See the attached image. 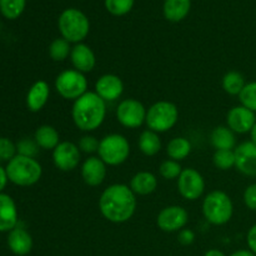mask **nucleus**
Here are the masks:
<instances>
[{
	"instance_id": "obj_1",
	"label": "nucleus",
	"mask_w": 256,
	"mask_h": 256,
	"mask_svg": "<svg viewBox=\"0 0 256 256\" xmlns=\"http://www.w3.org/2000/svg\"><path fill=\"white\" fill-rule=\"evenodd\" d=\"M136 195L125 184H112L102 192L99 210L102 216L114 224L129 222L136 210Z\"/></svg>"
},
{
	"instance_id": "obj_2",
	"label": "nucleus",
	"mask_w": 256,
	"mask_h": 256,
	"mask_svg": "<svg viewBox=\"0 0 256 256\" xmlns=\"http://www.w3.org/2000/svg\"><path fill=\"white\" fill-rule=\"evenodd\" d=\"M106 116V102L95 92H86L76 99L72 108V118L75 126L82 132L99 129Z\"/></svg>"
},
{
	"instance_id": "obj_3",
	"label": "nucleus",
	"mask_w": 256,
	"mask_h": 256,
	"mask_svg": "<svg viewBox=\"0 0 256 256\" xmlns=\"http://www.w3.org/2000/svg\"><path fill=\"white\" fill-rule=\"evenodd\" d=\"M5 170H6L9 182L18 186L35 185L42 175V168L38 160L19 154H16L10 162H8Z\"/></svg>"
},
{
	"instance_id": "obj_4",
	"label": "nucleus",
	"mask_w": 256,
	"mask_h": 256,
	"mask_svg": "<svg viewBox=\"0 0 256 256\" xmlns=\"http://www.w3.org/2000/svg\"><path fill=\"white\" fill-rule=\"evenodd\" d=\"M58 28L62 38L68 40L70 44H79L89 35L90 22L82 10L69 8L60 14Z\"/></svg>"
},
{
	"instance_id": "obj_5",
	"label": "nucleus",
	"mask_w": 256,
	"mask_h": 256,
	"mask_svg": "<svg viewBox=\"0 0 256 256\" xmlns=\"http://www.w3.org/2000/svg\"><path fill=\"white\" fill-rule=\"evenodd\" d=\"M202 214L212 225H225L232 220L234 204L229 195L222 190L210 192L202 202Z\"/></svg>"
},
{
	"instance_id": "obj_6",
	"label": "nucleus",
	"mask_w": 256,
	"mask_h": 256,
	"mask_svg": "<svg viewBox=\"0 0 256 256\" xmlns=\"http://www.w3.org/2000/svg\"><path fill=\"white\" fill-rule=\"evenodd\" d=\"M179 120V110L172 102H158L152 104L146 112L148 128L155 132H165L175 126Z\"/></svg>"
},
{
	"instance_id": "obj_7",
	"label": "nucleus",
	"mask_w": 256,
	"mask_h": 256,
	"mask_svg": "<svg viewBox=\"0 0 256 256\" xmlns=\"http://www.w3.org/2000/svg\"><path fill=\"white\" fill-rule=\"evenodd\" d=\"M99 158L109 166H118L128 160L130 155V144L122 134H109L100 140Z\"/></svg>"
},
{
	"instance_id": "obj_8",
	"label": "nucleus",
	"mask_w": 256,
	"mask_h": 256,
	"mask_svg": "<svg viewBox=\"0 0 256 256\" xmlns=\"http://www.w3.org/2000/svg\"><path fill=\"white\" fill-rule=\"evenodd\" d=\"M55 89L62 98L75 102L88 92V79L75 69L64 70L55 79Z\"/></svg>"
},
{
	"instance_id": "obj_9",
	"label": "nucleus",
	"mask_w": 256,
	"mask_h": 256,
	"mask_svg": "<svg viewBox=\"0 0 256 256\" xmlns=\"http://www.w3.org/2000/svg\"><path fill=\"white\" fill-rule=\"evenodd\" d=\"M178 192L189 202H195L205 192V180L198 170L192 168L182 169V174L178 178Z\"/></svg>"
},
{
	"instance_id": "obj_10",
	"label": "nucleus",
	"mask_w": 256,
	"mask_h": 256,
	"mask_svg": "<svg viewBox=\"0 0 256 256\" xmlns=\"http://www.w3.org/2000/svg\"><path fill=\"white\" fill-rule=\"evenodd\" d=\"M146 112L148 110L139 100L125 99L118 105L116 119L122 126L136 129L145 122Z\"/></svg>"
},
{
	"instance_id": "obj_11",
	"label": "nucleus",
	"mask_w": 256,
	"mask_h": 256,
	"mask_svg": "<svg viewBox=\"0 0 256 256\" xmlns=\"http://www.w3.org/2000/svg\"><path fill=\"white\" fill-rule=\"evenodd\" d=\"M82 160V152L79 146L72 142H60L52 150V162L56 169L62 172H72L76 169Z\"/></svg>"
},
{
	"instance_id": "obj_12",
	"label": "nucleus",
	"mask_w": 256,
	"mask_h": 256,
	"mask_svg": "<svg viewBox=\"0 0 256 256\" xmlns=\"http://www.w3.org/2000/svg\"><path fill=\"white\" fill-rule=\"evenodd\" d=\"M189 222V214L186 210L179 205H170L164 208L158 214L156 225L165 232H175L184 229Z\"/></svg>"
},
{
	"instance_id": "obj_13",
	"label": "nucleus",
	"mask_w": 256,
	"mask_h": 256,
	"mask_svg": "<svg viewBox=\"0 0 256 256\" xmlns=\"http://www.w3.org/2000/svg\"><path fill=\"white\" fill-rule=\"evenodd\" d=\"M256 124V114L242 105L232 108L226 115V126L235 134H248Z\"/></svg>"
},
{
	"instance_id": "obj_14",
	"label": "nucleus",
	"mask_w": 256,
	"mask_h": 256,
	"mask_svg": "<svg viewBox=\"0 0 256 256\" xmlns=\"http://www.w3.org/2000/svg\"><path fill=\"white\" fill-rule=\"evenodd\" d=\"M235 168L245 176H256V145L244 142L234 149Z\"/></svg>"
},
{
	"instance_id": "obj_15",
	"label": "nucleus",
	"mask_w": 256,
	"mask_h": 256,
	"mask_svg": "<svg viewBox=\"0 0 256 256\" xmlns=\"http://www.w3.org/2000/svg\"><path fill=\"white\" fill-rule=\"evenodd\" d=\"M95 92L104 102H115L124 92V82L118 75L104 74L95 82Z\"/></svg>"
},
{
	"instance_id": "obj_16",
	"label": "nucleus",
	"mask_w": 256,
	"mask_h": 256,
	"mask_svg": "<svg viewBox=\"0 0 256 256\" xmlns=\"http://www.w3.org/2000/svg\"><path fill=\"white\" fill-rule=\"evenodd\" d=\"M82 178L89 186H99L106 178V164L99 156H89L82 165Z\"/></svg>"
},
{
	"instance_id": "obj_17",
	"label": "nucleus",
	"mask_w": 256,
	"mask_h": 256,
	"mask_svg": "<svg viewBox=\"0 0 256 256\" xmlns=\"http://www.w3.org/2000/svg\"><path fill=\"white\" fill-rule=\"evenodd\" d=\"M70 60L75 70L82 72H90L96 65V58H95L94 52L89 45L84 42H79L72 46V52H70Z\"/></svg>"
},
{
	"instance_id": "obj_18",
	"label": "nucleus",
	"mask_w": 256,
	"mask_h": 256,
	"mask_svg": "<svg viewBox=\"0 0 256 256\" xmlns=\"http://www.w3.org/2000/svg\"><path fill=\"white\" fill-rule=\"evenodd\" d=\"M18 225V209L10 195L0 194V232H12Z\"/></svg>"
},
{
	"instance_id": "obj_19",
	"label": "nucleus",
	"mask_w": 256,
	"mask_h": 256,
	"mask_svg": "<svg viewBox=\"0 0 256 256\" xmlns=\"http://www.w3.org/2000/svg\"><path fill=\"white\" fill-rule=\"evenodd\" d=\"M8 246L12 254L25 256L32 249V238L22 228H15L8 235Z\"/></svg>"
},
{
	"instance_id": "obj_20",
	"label": "nucleus",
	"mask_w": 256,
	"mask_h": 256,
	"mask_svg": "<svg viewBox=\"0 0 256 256\" xmlns=\"http://www.w3.org/2000/svg\"><path fill=\"white\" fill-rule=\"evenodd\" d=\"M50 88L45 80H38L32 85L26 95V106L30 112H38L46 105L49 100Z\"/></svg>"
},
{
	"instance_id": "obj_21",
	"label": "nucleus",
	"mask_w": 256,
	"mask_h": 256,
	"mask_svg": "<svg viewBox=\"0 0 256 256\" xmlns=\"http://www.w3.org/2000/svg\"><path fill=\"white\" fill-rule=\"evenodd\" d=\"M158 179L152 172H139L130 180V189L135 195H150L156 190Z\"/></svg>"
},
{
	"instance_id": "obj_22",
	"label": "nucleus",
	"mask_w": 256,
	"mask_h": 256,
	"mask_svg": "<svg viewBox=\"0 0 256 256\" xmlns=\"http://www.w3.org/2000/svg\"><path fill=\"white\" fill-rule=\"evenodd\" d=\"M192 0H165L162 12L168 22H179L189 15Z\"/></svg>"
},
{
	"instance_id": "obj_23",
	"label": "nucleus",
	"mask_w": 256,
	"mask_h": 256,
	"mask_svg": "<svg viewBox=\"0 0 256 256\" xmlns=\"http://www.w3.org/2000/svg\"><path fill=\"white\" fill-rule=\"evenodd\" d=\"M210 142L215 150H234L236 148V136L232 129L220 125L212 129L210 134Z\"/></svg>"
},
{
	"instance_id": "obj_24",
	"label": "nucleus",
	"mask_w": 256,
	"mask_h": 256,
	"mask_svg": "<svg viewBox=\"0 0 256 256\" xmlns=\"http://www.w3.org/2000/svg\"><path fill=\"white\" fill-rule=\"evenodd\" d=\"M34 140L40 149L54 150L60 144V136L58 130L52 125H42L34 134Z\"/></svg>"
},
{
	"instance_id": "obj_25",
	"label": "nucleus",
	"mask_w": 256,
	"mask_h": 256,
	"mask_svg": "<svg viewBox=\"0 0 256 256\" xmlns=\"http://www.w3.org/2000/svg\"><path fill=\"white\" fill-rule=\"evenodd\" d=\"M138 145H139V149L142 154L146 155V156H154L162 149V140H160L158 132L148 129L140 134Z\"/></svg>"
},
{
	"instance_id": "obj_26",
	"label": "nucleus",
	"mask_w": 256,
	"mask_h": 256,
	"mask_svg": "<svg viewBox=\"0 0 256 256\" xmlns=\"http://www.w3.org/2000/svg\"><path fill=\"white\" fill-rule=\"evenodd\" d=\"M192 152V142L186 138H174L166 145V154L175 162H182L186 159Z\"/></svg>"
},
{
	"instance_id": "obj_27",
	"label": "nucleus",
	"mask_w": 256,
	"mask_h": 256,
	"mask_svg": "<svg viewBox=\"0 0 256 256\" xmlns=\"http://www.w3.org/2000/svg\"><path fill=\"white\" fill-rule=\"evenodd\" d=\"M245 85H246V82H245L244 75L239 72H235V70L226 72L222 78V89L229 95H238L239 96Z\"/></svg>"
},
{
	"instance_id": "obj_28",
	"label": "nucleus",
	"mask_w": 256,
	"mask_h": 256,
	"mask_svg": "<svg viewBox=\"0 0 256 256\" xmlns=\"http://www.w3.org/2000/svg\"><path fill=\"white\" fill-rule=\"evenodd\" d=\"M72 49V45L68 40H65L64 38H58L50 44L49 55L54 62H64L68 56H70Z\"/></svg>"
},
{
	"instance_id": "obj_29",
	"label": "nucleus",
	"mask_w": 256,
	"mask_h": 256,
	"mask_svg": "<svg viewBox=\"0 0 256 256\" xmlns=\"http://www.w3.org/2000/svg\"><path fill=\"white\" fill-rule=\"evenodd\" d=\"M26 0H0V12L6 19H18L22 14Z\"/></svg>"
},
{
	"instance_id": "obj_30",
	"label": "nucleus",
	"mask_w": 256,
	"mask_h": 256,
	"mask_svg": "<svg viewBox=\"0 0 256 256\" xmlns=\"http://www.w3.org/2000/svg\"><path fill=\"white\" fill-rule=\"evenodd\" d=\"M212 162L219 170H230L235 168L234 150H215L212 155Z\"/></svg>"
},
{
	"instance_id": "obj_31",
	"label": "nucleus",
	"mask_w": 256,
	"mask_h": 256,
	"mask_svg": "<svg viewBox=\"0 0 256 256\" xmlns=\"http://www.w3.org/2000/svg\"><path fill=\"white\" fill-rule=\"evenodd\" d=\"M135 0H104L105 9L114 16H124L132 12Z\"/></svg>"
},
{
	"instance_id": "obj_32",
	"label": "nucleus",
	"mask_w": 256,
	"mask_h": 256,
	"mask_svg": "<svg viewBox=\"0 0 256 256\" xmlns=\"http://www.w3.org/2000/svg\"><path fill=\"white\" fill-rule=\"evenodd\" d=\"M240 105L248 108L256 114V82H246L244 89L239 94Z\"/></svg>"
},
{
	"instance_id": "obj_33",
	"label": "nucleus",
	"mask_w": 256,
	"mask_h": 256,
	"mask_svg": "<svg viewBox=\"0 0 256 256\" xmlns=\"http://www.w3.org/2000/svg\"><path fill=\"white\" fill-rule=\"evenodd\" d=\"M182 172V168L180 165L179 162H175V160L168 159L165 162H162L160 164L159 172L164 179L166 180H174L178 179L180 176Z\"/></svg>"
},
{
	"instance_id": "obj_34",
	"label": "nucleus",
	"mask_w": 256,
	"mask_h": 256,
	"mask_svg": "<svg viewBox=\"0 0 256 256\" xmlns=\"http://www.w3.org/2000/svg\"><path fill=\"white\" fill-rule=\"evenodd\" d=\"M16 152L19 155L28 158H34L39 154V145L35 140L32 139H22L16 144Z\"/></svg>"
},
{
	"instance_id": "obj_35",
	"label": "nucleus",
	"mask_w": 256,
	"mask_h": 256,
	"mask_svg": "<svg viewBox=\"0 0 256 256\" xmlns=\"http://www.w3.org/2000/svg\"><path fill=\"white\" fill-rule=\"evenodd\" d=\"M16 155V145L8 138H0V162H10Z\"/></svg>"
},
{
	"instance_id": "obj_36",
	"label": "nucleus",
	"mask_w": 256,
	"mask_h": 256,
	"mask_svg": "<svg viewBox=\"0 0 256 256\" xmlns=\"http://www.w3.org/2000/svg\"><path fill=\"white\" fill-rule=\"evenodd\" d=\"M100 142L92 135H84L82 138H80L79 142H78V146H79L80 152H85V154H94L98 152L99 150Z\"/></svg>"
},
{
	"instance_id": "obj_37",
	"label": "nucleus",
	"mask_w": 256,
	"mask_h": 256,
	"mask_svg": "<svg viewBox=\"0 0 256 256\" xmlns=\"http://www.w3.org/2000/svg\"><path fill=\"white\" fill-rule=\"evenodd\" d=\"M242 199H244V204L248 209L256 212V182L246 186Z\"/></svg>"
},
{
	"instance_id": "obj_38",
	"label": "nucleus",
	"mask_w": 256,
	"mask_h": 256,
	"mask_svg": "<svg viewBox=\"0 0 256 256\" xmlns=\"http://www.w3.org/2000/svg\"><path fill=\"white\" fill-rule=\"evenodd\" d=\"M178 240L182 245H192V242H195V234L192 230L190 229H182L179 232V235H178Z\"/></svg>"
},
{
	"instance_id": "obj_39",
	"label": "nucleus",
	"mask_w": 256,
	"mask_h": 256,
	"mask_svg": "<svg viewBox=\"0 0 256 256\" xmlns=\"http://www.w3.org/2000/svg\"><path fill=\"white\" fill-rule=\"evenodd\" d=\"M246 244L249 246L250 252H252L256 255V224L252 225L249 232H248Z\"/></svg>"
},
{
	"instance_id": "obj_40",
	"label": "nucleus",
	"mask_w": 256,
	"mask_h": 256,
	"mask_svg": "<svg viewBox=\"0 0 256 256\" xmlns=\"http://www.w3.org/2000/svg\"><path fill=\"white\" fill-rule=\"evenodd\" d=\"M8 182H9V179H8L6 170H5L2 166H0V194L2 192L4 188L6 186Z\"/></svg>"
},
{
	"instance_id": "obj_41",
	"label": "nucleus",
	"mask_w": 256,
	"mask_h": 256,
	"mask_svg": "<svg viewBox=\"0 0 256 256\" xmlns=\"http://www.w3.org/2000/svg\"><path fill=\"white\" fill-rule=\"evenodd\" d=\"M229 256H256V255L252 252H250L249 249H242V250H238V252H234Z\"/></svg>"
},
{
	"instance_id": "obj_42",
	"label": "nucleus",
	"mask_w": 256,
	"mask_h": 256,
	"mask_svg": "<svg viewBox=\"0 0 256 256\" xmlns=\"http://www.w3.org/2000/svg\"><path fill=\"white\" fill-rule=\"evenodd\" d=\"M204 256H226L222 250H218V249H210L205 252Z\"/></svg>"
},
{
	"instance_id": "obj_43",
	"label": "nucleus",
	"mask_w": 256,
	"mask_h": 256,
	"mask_svg": "<svg viewBox=\"0 0 256 256\" xmlns=\"http://www.w3.org/2000/svg\"><path fill=\"white\" fill-rule=\"evenodd\" d=\"M250 142H252L256 145V124L254 125L252 132H250Z\"/></svg>"
}]
</instances>
